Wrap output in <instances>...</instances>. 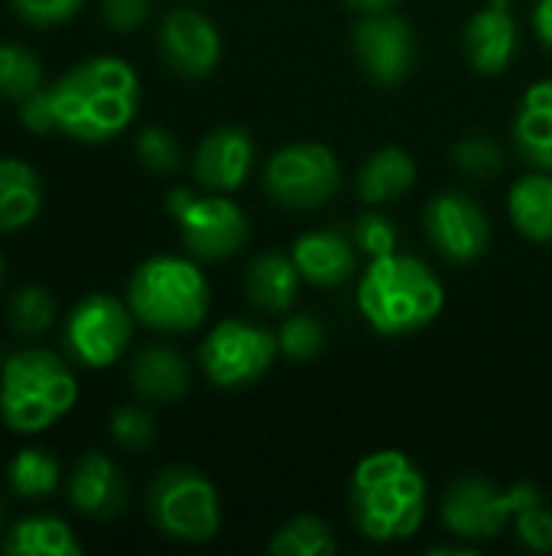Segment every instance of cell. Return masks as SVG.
I'll return each instance as SVG.
<instances>
[{"label": "cell", "instance_id": "8992f818", "mask_svg": "<svg viewBox=\"0 0 552 556\" xmlns=\"http://www.w3.org/2000/svg\"><path fill=\"white\" fill-rule=\"evenodd\" d=\"M540 502L543 495L534 482L498 489L495 482L482 476H459L442 495L439 518L449 528V534H455L459 541L478 544V541L498 538L508 525H514V518L524 508L540 505Z\"/></svg>", "mask_w": 552, "mask_h": 556}, {"label": "cell", "instance_id": "60d3db41", "mask_svg": "<svg viewBox=\"0 0 552 556\" xmlns=\"http://www.w3.org/2000/svg\"><path fill=\"white\" fill-rule=\"evenodd\" d=\"M0 280H3V257H0Z\"/></svg>", "mask_w": 552, "mask_h": 556}, {"label": "cell", "instance_id": "603a6c76", "mask_svg": "<svg viewBox=\"0 0 552 556\" xmlns=\"http://www.w3.org/2000/svg\"><path fill=\"white\" fill-rule=\"evenodd\" d=\"M508 212L524 238L552 244V173L534 169L521 176L508 195Z\"/></svg>", "mask_w": 552, "mask_h": 556}, {"label": "cell", "instance_id": "74e56055", "mask_svg": "<svg viewBox=\"0 0 552 556\" xmlns=\"http://www.w3.org/2000/svg\"><path fill=\"white\" fill-rule=\"evenodd\" d=\"M23 124L33 134H52L55 130V111H52V94L49 88L33 91L29 98H23V111H20Z\"/></svg>", "mask_w": 552, "mask_h": 556}, {"label": "cell", "instance_id": "8d00e7d4", "mask_svg": "<svg viewBox=\"0 0 552 556\" xmlns=\"http://www.w3.org/2000/svg\"><path fill=\"white\" fill-rule=\"evenodd\" d=\"M150 7H153V0H101V13H104L107 26L117 33L140 29L150 16Z\"/></svg>", "mask_w": 552, "mask_h": 556}, {"label": "cell", "instance_id": "484cf974", "mask_svg": "<svg viewBox=\"0 0 552 556\" xmlns=\"http://www.w3.org/2000/svg\"><path fill=\"white\" fill-rule=\"evenodd\" d=\"M267 547L273 556H332L338 551V538L322 518L299 515L280 525Z\"/></svg>", "mask_w": 552, "mask_h": 556}, {"label": "cell", "instance_id": "44dd1931", "mask_svg": "<svg viewBox=\"0 0 552 556\" xmlns=\"http://www.w3.org/2000/svg\"><path fill=\"white\" fill-rule=\"evenodd\" d=\"M299 270L293 264V257L280 254V251H264L251 261L247 277H244V290L247 300L270 316H283L299 293Z\"/></svg>", "mask_w": 552, "mask_h": 556}, {"label": "cell", "instance_id": "6da1fadb", "mask_svg": "<svg viewBox=\"0 0 552 556\" xmlns=\"http://www.w3.org/2000/svg\"><path fill=\"white\" fill-rule=\"evenodd\" d=\"M55 130L78 143H104L130 127L140 104V78L117 55H98L68 68L52 88Z\"/></svg>", "mask_w": 552, "mask_h": 556}, {"label": "cell", "instance_id": "d4e9b609", "mask_svg": "<svg viewBox=\"0 0 552 556\" xmlns=\"http://www.w3.org/2000/svg\"><path fill=\"white\" fill-rule=\"evenodd\" d=\"M3 551L10 556H81V544L65 521L33 515L7 531Z\"/></svg>", "mask_w": 552, "mask_h": 556}, {"label": "cell", "instance_id": "83f0119b", "mask_svg": "<svg viewBox=\"0 0 552 556\" xmlns=\"http://www.w3.org/2000/svg\"><path fill=\"white\" fill-rule=\"evenodd\" d=\"M39 88H42V62L26 46L3 42L0 46V94L23 101Z\"/></svg>", "mask_w": 552, "mask_h": 556}, {"label": "cell", "instance_id": "7c38bea8", "mask_svg": "<svg viewBox=\"0 0 552 556\" xmlns=\"http://www.w3.org/2000/svg\"><path fill=\"white\" fill-rule=\"evenodd\" d=\"M423 225H426L429 244L449 264H472L491 244V222L485 208L459 189H446L433 195L426 205Z\"/></svg>", "mask_w": 552, "mask_h": 556}, {"label": "cell", "instance_id": "d590c367", "mask_svg": "<svg viewBox=\"0 0 552 556\" xmlns=\"http://www.w3.org/2000/svg\"><path fill=\"white\" fill-rule=\"evenodd\" d=\"M85 7V0H13V10L33 23V26H55L72 20L78 10Z\"/></svg>", "mask_w": 552, "mask_h": 556}, {"label": "cell", "instance_id": "e575fe53", "mask_svg": "<svg viewBox=\"0 0 552 556\" xmlns=\"http://www.w3.org/2000/svg\"><path fill=\"white\" fill-rule=\"evenodd\" d=\"M514 534H517V544H524L527 551H534V554H550L552 511L550 508H543V502L524 508V511L514 518Z\"/></svg>", "mask_w": 552, "mask_h": 556}, {"label": "cell", "instance_id": "7402d4cb", "mask_svg": "<svg viewBox=\"0 0 552 556\" xmlns=\"http://www.w3.org/2000/svg\"><path fill=\"white\" fill-rule=\"evenodd\" d=\"M416 182V163L400 147H384L358 169V195L368 205H384L407 195Z\"/></svg>", "mask_w": 552, "mask_h": 556}, {"label": "cell", "instance_id": "4dcf8cb0", "mask_svg": "<svg viewBox=\"0 0 552 556\" xmlns=\"http://www.w3.org/2000/svg\"><path fill=\"white\" fill-rule=\"evenodd\" d=\"M280 352L293 362H309L325 349V329L312 316H290L277 332Z\"/></svg>", "mask_w": 552, "mask_h": 556}, {"label": "cell", "instance_id": "ab89813d", "mask_svg": "<svg viewBox=\"0 0 552 556\" xmlns=\"http://www.w3.org/2000/svg\"><path fill=\"white\" fill-rule=\"evenodd\" d=\"M351 10H361V13H377V10H390L397 0H345Z\"/></svg>", "mask_w": 552, "mask_h": 556}, {"label": "cell", "instance_id": "52a82bcc", "mask_svg": "<svg viewBox=\"0 0 552 556\" xmlns=\"http://www.w3.org/2000/svg\"><path fill=\"white\" fill-rule=\"evenodd\" d=\"M150 521L159 534L182 544H205L221 528V505L215 485L185 466L163 469L146 495Z\"/></svg>", "mask_w": 552, "mask_h": 556}, {"label": "cell", "instance_id": "4fadbf2b", "mask_svg": "<svg viewBox=\"0 0 552 556\" xmlns=\"http://www.w3.org/2000/svg\"><path fill=\"white\" fill-rule=\"evenodd\" d=\"M355 55L371 81L400 85L416 62L413 26L390 10L364 13L355 26Z\"/></svg>", "mask_w": 552, "mask_h": 556}, {"label": "cell", "instance_id": "7a4b0ae2", "mask_svg": "<svg viewBox=\"0 0 552 556\" xmlns=\"http://www.w3.org/2000/svg\"><path fill=\"white\" fill-rule=\"evenodd\" d=\"M348 511L368 541H407L426 518V479L410 456L397 450L374 453L351 472Z\"/></svg>", "mask_w": 552, "mask_h": 556}, {"label": "cell", "instance_id": "8fae6325", "mask_svg": "<svg viewBox=\"0 0 552 556\" xmlns=\"http://www.w3.org/2000/svg\"><path fill=\"white\" fill-rule=\"evenodd\" d=\"M133 336V313L107 293H91L68 313L62 342L75 362L85 368L114 365Z\"/></svg>", "mask_w": 552, "mask_h": 556}, {"label": "cell", "instance_id": "d6986e66", "mask_svg": "<svg viewBox=\"0 0 552 556\" xmlns=\"http://www.w3.org/2000/svg\"><path fill=\"white\" fill-rule=\"evenodd\" d=\"M511 137H514L517 156L527 166L552 173V78H543L527 88V94L521 98Z\"/></svg>", "mask_w": 552, "mask_h": 556}, {"label": "cell", "instance_id": "cb8c5ba5", "mask_svg": "<svg viewBox=\"0 0 552 556\" xmlns=\"http://www.w3.org/2000/svg\"><path fill=\"white\" fill-rule=\"evenodd\" d=\"M42 205V182L23 160H0V231L26 228Z\"/></svg>", "mask_w": 552, "mask_h": 556}, {"label": "cell", "instance_id": "5b68a950", "mask_svg": "<svg viewBox=\"0 0 552 556\" xmlns=\"http://www.w3.org/2000/svg\"><path fill=\"white\" fill-rule=\"evenodd\" d=\"M127 306L137 323L182 336L205 323L211 306V287L205 274L176 254H156L143 261L127 287Z\"/></svg>", "mask_w": 552, "mask_h": 556}, {"label": "cell", "instance_id": "9c48e42d", "mask_svg": "<svg viewBox=\"0 0 552 556\" xmlns=\"http://www.w3.org/2000/svg\"><path fill=\"white\" fill-rule=\"evenodd\" d=\"M338 179L342 173H338L335 153L325 143L299 140V143L280 147L267 160L264 192L280 208L309 212V208L332 202V195L338 192Z\"/></svg>", "mask_w": 552, "mask_h": 556}, {"label": "cell", "instance_id": "2e32d148", "mask_svg": "<svg viewBox=\"0 0 552 556\" xmlns=\"http://www.w3.org/2000/svg\"><path fill=\"white\" fill-rule=\"evenodd\" d=\"M293 264L299 277L312 287H338L358 270V244L342 228H316L296 238Z\"/></svg>", "mask_w": 552, "mask_h": 556}, {"label": "cell", "instance_id": "1f68e13d", "mask_svg": "<svg viewBox=\"0 0 552 556\" xmlns=\"http://www.w3.org/2000/svg\"><path fill=\"white\" fill-rule=\"evenodd\" d=\"M137 156L140 163L150 169V173H176L179 163H182V150H179V140L166 130V127H146L140 137H137Z\"/></svg>", "mask_w": 552, "mask_h": 556}, {"label": "cell", "instance_id": "836d02e7", "mask_svg": "<svg viewBox=\"0 0 552 556\" xmlns=\"http://www.w3.org/2000/svg\"><path fill=\"white\" fill-rule=\"evenodd\" d=\"M111 437L114 443L140 453L146 446H153L156 440V427H153V417L143 410V407H120L114 417H111Z\"/></svg>", "mask_w": 552, "mask_h": 556}, {"label": "cell", "instance_id": "f546056e", "mask_svg": "<svg viewBox=\"0 0 552 556\" xmlns=\"http://www.w3.org/2000/svg\"><path fill=\"white\" fill-rule=\"evenodd\" d=\"M452 160H455V166L465 176H472V179H491L504 166V150L488 134H468V137H462L452 147Z\"/></svg>", "mask_w": 552, "mask_h": 556}, {"label": "cell", "instance_id": "ffe728a7", "mask_svg": "<svg viewBox=\"0 0 552 556\" xmlns=\"http://www.w3.org/2000/svg\"><path fill=\"white\" fill-rule=\"evenodd\" d=\"M189 362L169 345H146L130 365V384L140 397L172 404L189 391Z\"/></svg>", "mask_w": 552, "mask_h": 556}, {"label": "cell", "instance_id": "3957f363", "mask_svg": "<svg viewBox=\"0 0 552 556\" xmlns=\"http://www.w3.org/2000/svg\"><path fill=\"white\" fill-rule=\"evenodd\" d=\"M446 306L439 277L410 254L374 257L358 283V309L374 332L400 339L426 329Z\"/></svg>", "mask_w": 552, "mask_h": 556}, {"label": "cell", "instance_id": "5bb4252c", "mask_svg": "<svg viewBox=\"0 0 552 556\" xmlns=\"http://www.w3.org/2000/svg\"><path fill=\"white\" fill-rule=\"evenodd\" d=\"M163 62L185 78H205L215 72L221 59V36L218 26L202 16L198 10H172L159 23L156 36Z\"/></svg>", "mask_w": 552, "mask_h": 556}, {"label": "cell", "instance_id": "e0dca14e", "mask_svg": "<svg viewBox=\"0 0 552 556\" xmlns=\"http://www.w3.org/2000/svg\"><path fill=\"white\" fill-rule=\"evenodd\" d=\"M465 59L482 75H498L514 62L517 52V23L511 16L508 0H491L485 10H478L462 33Z\"/></svg>", "mask_w": 552, "mask_h": 556}, {"label": "cell", "instance_id": "9a60e30c", "mask_svg": "<svg viewBox=\"0 0 552 556\" xmlns=\"http://www.w3.org/2000/svg\"><path fill=\"white\" fill-rule=\"evenodd\" d=\"M254 166V140L244 127H215L202 137L192 173L198 186L208 192H231L238 189Z\"/></svg>", "mask_w": 552, "mask_h": 556}, {"label": "cell", "instance_id": "d6a6232c", "mask_svg": "<svg viewBox=\"0 0 552 556\" xmlns=\"http://www.w3.org/2000/svg\"><path fill=\"white\" fill-rule=\"evenodd\" d=\"M351 238H355L358 251L368 254L371 261L374 257H387V254L397 251V225L387 215H381V212L358 215V222L351 228Z\"/></svg>", "mask_w": 552, "mask_h": 556}, {"label": "cell", "instance_id": "ba28073f", "mask_svg": "<svg viewBox=\"0 0 552 556\" xmlns=\"http://www.w3.org/2000/svg\"><path fill=\"white\" fill-rule=\"evenodd\" d=\"M166 212L176 218L185 251L198 261H228L251 238L244 208L221 192L195 195L189 189H172L166 195Z\"/></svg>", "mask_w": 552, "mask_h": 556}, {"label": "cell", "instance_id": "b9f144b4", "mask_svg": "<svg viewBox=\"0 0 552 556\" xmlns=\"http://www.w3.org/2000/svg\"><path fill=\"white\" fill-rule=\"evenodd\" d=\"M0 525H3V505H0Z\"/></svg>", "mask_w": 552, "mask_h": 556}, {"label": "cell", "instance_id": "277c9868", "mask_svg": "<svg viewBox=\"0 0 552 556\" xmlns=\"http://www.w3.org/2000/svg\"><path fill=\"white\" fill-rule=\"evenodd\" d=\"M78 401V381L68 365L46 349H26L3 362L0 420L13 433H42Z\"/></svg>", "mask_w": 552, "mask_h": 556}, {"label": "cell", "instance_id": "f35d334b", "mask_svg": "<svg viewBox=\"0 0 552 556\" xmlns=\"http://www.w3.org/2000/svg\"><path fill=\"white\" fill-rule=\"evenodd\" d=\"M534 33L547 49H552V0H540L534 7Z\"/></svg>", "mask_w": 552, "mask_h": 556}, {"label": "cell", "instance_id": "30bf717a", "mask_svg": "<svg viewBox=\"0 0 552 556\" xmlns=\"http://www.w3.org/2000/svg\"><path fill=\"white\" fill-rule=\"evenodd\" d=\"M277 355H280L277 336L264 326H251L241 319L218 323L198 345L202 371L208 375L211 384L224 391H238L260 381Z\"/></svg>", "mask_w": 552, "mask_h": 556}, {"label": "cell", "instance_id": "4316f807", "mask_svg": "<svg viewBox=\"0 0 552 556\" xmlns=\"http://www.w3.org/2000/svg\"><path fill=\"white\" fill-rule=\"evenodd\" d=\"M7 479H10V489L20 498H42V495H52L55 492L62 472H59V463L49 453H42V450H23L7 466Z\"/></svg>", "mask_w": 552, "mask_h": 556}, {"label": "cell", "instance_id": "f1b7e54d", "mask_svg": "<svg viewBox=\"0 0 552 556\" xmlns=\"http://www.w3.org/2000/svg\"><path fill=\"white\" fill-rule=\"evenodd\" d=\"M7 319H10V329L20 336H39L55 323V300L42 287H33V283L20 287L10 296Z\"/></svg>", "mask_w": 552, "mask_h": 556}, {"label": "cell", "instance_id": "ac0fdd59", "mask_svg": "<svg viewBox=\"0 0 552 556\" xmlns=\"http://www.w3.org/2000/svg\"><path fill=\"white\" fill-rule=\"evenodd\" d=\"M68 502L88 518H117L127 505V482L104 453H85L68 479Z\"/></svg>", "mask_w": 552, "mask_h": 556}]
</instances>
